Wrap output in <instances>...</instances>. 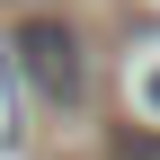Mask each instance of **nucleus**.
I'll return each mask as SVG.
<instances>
[{
    "label": "nucleus",
    "mask_w": 160,
    "mask_h": 160,
    "mask_svg": "<svg viewBox=\"0 0 160 160\" xmlns=\"http://www.w3.org/2000/svg\"><path fill=\"white\" fill-rule=\"evenodd\" d=\"M9 62L27 80V98H45V107H62V116L89 98V45H80V27L53 18V9H36V18L9 27Z\"/></svg>",
    "instance_id": "obj_1"
},
{
    "label": "nucleus",
    "mask_w": 160,
    "mask_h": 160,
    "mask_svg": "<svg viewBox=\"0 0 160 160\" xmlns=\"http://www.w3.org/2000/svg\"><path fill=\"white\" fill-rule=\"evenodd\" d=\"M107 151H116V160H160V133H151V125H116Z\"/></svg>",
    "instance_id": "obj_2"
}]
</instances>
